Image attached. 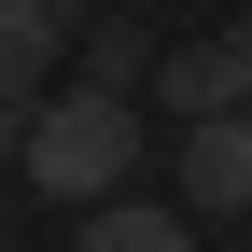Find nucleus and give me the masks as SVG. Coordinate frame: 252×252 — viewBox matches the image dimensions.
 Segmentation results:
<instances>
[{"label": "nucleus", "mask_w": 252, "mask_h": 252, "mask_svg": "<svg viewBox=\"0 0 252 252\" xmlns=\"http://www.w3.org/2000/svg\"><path fill=\"white\" fill-rule=\"evenodd\" d=\"M84 84H126V98H140V84H154V28L140 14H98V28H84Z\"/></svg>", "instance_id": "nucleus-6"}, {"label": "nucleus", "mask_w": 252, "mask_h": 252, "mask_svg": "<svg viewBox=\"0 0 252 252\" xmlns=\"http://www.w3.org/2000/svg\"><path fill=\"white\" fill-rule=\"evenodd\" d=\"M14 14H56V28H84V0H14Z\"/></svg>", "instance_id": "nucleus-8"}, {"label": "nucleus", "mask_w": 252, "mask_h": 252, "mask_svg": "<svg viewBox=\"0 0 252 252\" xmlns=\"http://www.w3.org/2000/svg\"><path fill=\"white\" fill-rule=\"evenodd\" d=\"M56 42H70L56 14H14V0H0V154H28V126H42V70H56Z\"/></svg>", "instance_id": "nucleus-3"}, {"label": "nucleus", "mask_w": 252, "mask_h": 252, "mask_svg": "<svg viewBox=\"0 0 252 252\" xmlns=\"http://www.w3.org/2000/svg\"><path fill=\"white\" fill-rule=\"evenodd\" d=\"M168 168H182V210H224V224H238V210H252V112H196Z\"/></svg>", "instance_id": "nucleus-2"}, {"label": "nucleus", "mask_w": 252, "mask_h": 252, "mask_svg": "<svg viewBox=\"0 0 252 252\" xmlns=\"http://www.w3.org/2000/svg\"><path fill=\"white\" fill-rule=\"evenodd\" d=\"M154 98H168L182 126H196V112H238V56H224V42H182V56H154Z\"/></svg>", "instance_id": "nucleus-5"}, {"label": "nucleus", "mask_w": 252, "mask_h": 252, "mask_svg": "<svg viewBox=\"0 0 252 252\" xmlns=\"http://www.w3.org/2000/svg\"><path fill=\"white\" fill-rule=\"evenodd\" d=\"M224 56H238V112H252V28H224Z\"/></svg>", "instance_id": "nucleus-7"}, {"label": "nucleus", "mask_w": 252, "mask_h": 252, "mask_svg": "<svg viewBox=\"0 0 252 252\" xmlns=\"http://www.w3.org/2000/svg\"><path fill=\"white\" fill-rule=\"evenodd\" d=\"M224 252H252V238H224Z\"/></svg>", "instance_id": "nucleus-9"}, {"label": "nucleus", "mask_w": 252, "mask_h": 252, "mask_svg": "<svg viewBox=\"0 0 252 252\" xmlns=\"http://www.w3.org/2000/svg\"><path fill=\"white\" fill-rule=\"evenodd\" d=\"M70 252H196V224H182V196H98Z\"/></svg>", "instance_id": "nucleus-4"}, {"label": "nucleus", "mask_w": 252, "mask_h": 252, "mask_svg": "<svg viewBox=\"0 0 252 252\" xmlns=\"http://www.w3.org/2000/svg\"><path fill=\"white\" fill-rule=\"evenodd\" d=\"M14 168H28V196H70V210L126 196V168H140V98H126V84H56Z\"/></svg>", "instance_id": "nucleus-1"}]
</instances>
